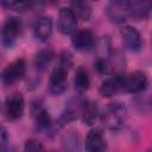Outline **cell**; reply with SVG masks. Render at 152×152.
<instances>
[{
    "instance_id": "3957f363",
    "label": "cell",
    "mask_w": 152,
    "mask_h": 152,
    "mask_svg": "<svg viewBox=\"0 0 152 152\" xmlns=\"http://www.w3.org/2000/svg\"><path fill=\"white\" fill-rule=\"evenodd\" d=\"M83 102H84V97H82V96H75V97L69 99V101L65 103V106L61 113L57 126L63 127V126L75 121L77 118H80Z\"/></svg>"
},
{
    "instance_id": "8992f818",
    "label": "cell",
    "mask_w": 152,
    "mask_h": 152,
    "mask_svg": "<svg viewBox=\"0 0 152 152\" xmlns=\"http://www.w3.org/2000/svg\"><path fill=\"white\" fill-rule=\"evenodd\" d=\"M108 19L114 24H124L129 17V1L114 0L108 2L106 7Z\"/></svg>"
},
{
    "instance_id": "52a82bcc",
    "label": "cell",
    "mask_w": 152,
    "mask_h": 152,
    "mask_svg": "<svg viewBox=\"0 0 152 152\" xmlns=\"http://www.w3.org/2000/svg\"><path fill=\"white\" fill-rule=\"evenodd\" d=\"M68 69L57 65L49 77V91L52 95H61L66 90L68 87Z\"/></svg>"
},
{
    "instance_id": "2e32d148",
    "label": "cell",
    "mask_w": 152,
    "mask_h": 152,
    "mask_svg": "<svg viewBox=\"0 0 152 152\" xmlns=\"http://www.w3.org/2000/svg\"><path fill=\"white\" fill-rule=\"evenodd\" d=\"M151 6L150 1H129V17H133L135 20L147 19Z\"/></svg>"
},
{
    "instance_id": "484cf974",
    "label": "cell",
    "mask_w": 152,
    "mask_h": 152,
    "mask_svg": "<svg viewBox=\"0 0 152 152\" xmlns=\"http://www.w3.org/2000/svg\"><path fill=\"white\" fill-rule=\"evenodd\" d=\"M7 142H8V134L7 131L4 126H0V152H5L8 147H7Z\"/></svg>"
},
{
    "instance_id": "d6986e66",
    "label": "cell",
    "mask_w": 152,
    "mask_h": 152,
    "mask_svg": "<svg viewBox=\"0 0 152 152\" xmlns=\"http://www.w3.org/2000/svg\"><path fill=\"white\" fill-rule=\"evenodd\" d=\"M74 86H75V90L78 94H83L84 91H87L90 87V78H89V74L87 71V69L82 65H80L76 71H75V77H74Z\"/></svg>"
},
{
    "instance_id": "44dd1931",
    "label": "cell",
    "mask_w": 152,
    "mask_h": 152,
    "mask_svg": "<svg viewBox=\"0 0 152 152\" xmlns=\"http://www.w3.org/2000/svg\"><path fill=\"white\" fill-rule=\"evenodd\" d=\"M70 10L76 15L77 20H89L91 17V6L87 1H72L70 4Z\"/></svg>"
},
{
    "instance_id": "7a4b0ae2",
    "label": "cell",
    "mask_w": 152,
    "mask_h": 152,
    "mask_svg": "<svg viewBox=\"0 0 152 152\" xmlns=\"http://www.w3.org/2000/svg\"><path fill=\"white\" fill-rule=\"evenodd\" d=\"M26 72V61L24 58H17L5 66L1 71L0 80L5 86H13L19 82Z\"/></svg>"
},
{
    "instance_id": "e0dca14e",
    "label": "cell",
    "mask_w": 152,
    "mask_h": 152,
    "mask_svg": "<svg viewBox=\"0 0 152 152\" xmlns=\"http://www.w3.org/2000/svg\"><path fill=\"white\" fill-rule=\"evenodd\" d=\"M55 58V51L51 48H44L39 50L34 56V68L37 71H44L46 68L51 64V62Z\"/></svg>"
},
{
    "instance_id": "4fadbf2b",
    "label": "cell",
    "mask_w": 152,
    "mask_h": 152,
    "mask_svg": "<svg viewBox=\"0 0 152 152\" xmlns=\"http://www.w3.org/2000/svg\"><path fill=\"white\" fill-rule=\"evenodd\" d=\"M121 90H124V74L121 72H116L103 80L99 88L103 97H113Z\"/></svg>"
},
{
    "instance_id": "ffe728a7",
    "label": "cell",
    "mask_w": 152,
    "mask_h": 152,
    "mask_svg": "<svg viewBox=\"0 0 152 152\" xmlns=\"http://www.w3.org/2000/svg\"><path fill=\"white\" fill-rule=\"evenodd\" d=\"M62 150L63 152H78L80 150V138L76 131L66 132L62 138Z\"/></svg>"
},
{
    "instance_id": "603a6c76",
    "label": "cell",
    "mask_w": 152,
    "mask_h": 152,
    "mask_svg": "<svg viewBox=\"0 0 152 152\" xmlns=\"http://www.w3.org/2000/svg\"><path fill=\"white\" fill-rule=\"evenodd\" d=\"M94 69L100 75H107V74L112 72V70H113L112 62L107 57H99L94 62Z\"/></svg>"
},
{
    "instance_id": "ba28073f",
    "label": "cell",
    "mask_w": 152,
    "mask_h": 152,
    "mask_svg": "<svg viewBox=\"0 0 152 152\" xmlns=\"http://www.w3.org/2000/svg\"><path fill=\"white\" fill-rule=\"evenodd\" d=\"M147 76L144 71H133L128 75H124V90L131 94L142 93L147 88Z\"/></svg>"
},
{
    "instance_id": "7c38bea8",
    "label": "cell",
    "mask_w": 152,
    "mask_h": 152,
    "mask_svg": "<svg viewBox=\"0 0 152 152\" xmlns=\"http://www.w3.org/2000/svg\"><path fill=\"white\" fill-rule=\"evenodd\" d=\"M120 36L122 38V42L124 44L126 45V48L129 50V51H133V52H138L141 50L142 48V38L140 36V32L131 26V25H125L120 28Z\"/></svg>"
},
{
    "instance_id": "8fae6325",
    "label": "cell",
    "mask_w": 152,
    "mask_h": 152,
    "mask_svg": "<svg viewBox=\"0 0 152 152\" xmlns=\"http://www.w3.org/2000/svg\"><path fill=\"white\" fill-rule=\"evenodd\" d=\"M71 44L77 51H89L96 45V36L88 28L78 30L72 34Z\"/></svg>"
},
{
    "instance_id": "277c9868",
    "label": "cell",
    "mask_w": 152,
    "mask_h": 152,
    "mask_svg": "<svg viewBox=\"0 0 152 152\" xmlns=\"http://www.w3.org/2000/svg\"><path fill=\"white\" fill-rule=\"evenodd\" d=\"M21 20L17 17H10L5 20L1 28V40L6 48H11L18 39L21 32Z\"/></svg>"
},
{
    "instance_id": "7402d4cb",
    "label": "cell",
    "mask_w": 152,
    "mask_h": 152,
    "mask_svg": "<svg viewBox=\"0 0 152 152\" xmlns=\"http://www.w3.org/2000/svg\"><path fill=\"white\" fill-rule=\"evenodd\" d=\"M37 5L39 4L33 1H1L0 2V6L5 7L6 10H13L18 12H25V11L32 10Z\"/></svg>"
},
{
    "instance_id": "5bb4252c",
    "label": "cell",
    "mask_w": 152,
    "mask_h": 152,
    "mask_svg": "<svg viewBox=\"0 0 152 152\" xmlns=\"http://www.w3.org/2000/svg\"><path fill=\"white\" fill-rule=\"evenodd\" d=\"M53 30V21L50 15H40L33 26V33L34 37L39 42H48L52 34Z\"/></svg>"
},
{
    "instance_id": "d4e9b609",
    "label": "cell",
    "mask_w": 152,
    "mask_h": 152,
    "mask_svg": "<svg viewBox=\"0 0 152 152\" xmlns=\"http://www.w3.org/2000/svg\"><path fill=\"white\" fill-rule=\"evenodd\" d=\"M58 65H61L68 70L70 69V66L72 65V56L69 51H63L59 55V64Z\"/></svg>"
},
{
    "instance_id": "9a60e30c",
    "label": "cell",
    "mask_w": 152,
    "mask_h": 152,
    "mask_svg": "<svg viewBox=\"0 0 152 152\" xmlns=\"http://www.w3.org/2000/svg\"><path fill=\"white\" fill-rule=\"evenodd\" d=\"M99 115V107L97 103L90 100L84 99V102L82 104V109H81V114H80V119L81 121L87 125V126H91Z\"/></svg>"
},
{
    "instance_id": "cb8c5ba5",
    "label": "cell",
    "mask_w": 152,
    "mask_h": 152,
    "mask_svg": "<svg viewBox=\"0 0 152 152\" xmlns=\"http://www.w3.org/2000/svg\"><path fill=\"white\" fill-rule=\"evenodd\" d=\"M23 152H45L40 141L37 139H27L24 144Z\"/></svg>"
},
{
    "instance_id": "30bf717a",
    "label": "cell",
    "mask_w": 152,
    "mask_h": 152,
    "mask_svg": "<svg viewBox=\"0 0 152 152\" xmlns=\"http://www.w3.org/2000/svg\"><path fill=\"white\" fill-rule=\"evenodd\" d=\"M86 152H106L107 151V140L103 131L100 127L91 128L84 141Z\"/></svg>"
},
{
    "instance_id": "9c48e42d",
    "label": "cell",
    "mask_w": 152,
    "mask_h": 152,
    "mask_svg": "<svg viewBox=\"0 0 152 152\" xmlns=\"http://www.w3.org/2000/svg\"><path fill=\"white\" fill-rule=\"evenodd\" d=\"M58 31L64 36H72L77 28V18L70 7H62L58 12L57 19Z\"/></svg>"
},
{
    "instance_id": "5b68a950",
    "label": "cell",
    "mask_w": 152,
    "mask_h": 152,
    "mask_svg": "<svg viewBox=\"0 0 152 152\" xmlns=\"http://www.w3.org/2000/svg\"><path fill=\"white\" fill-rule=\"evenodd\" d=\"M5 114L8 120H19L25 112V100L20 93H13L8 95L4 103Z\"/></svg>"
},
{
    "instance_id": "83f0119b",
    "label": "cell",
    "mask_w": 152,
    "mask_h": 152,
    "mask_svg": "<svg viewBox=\"0 0 152 152\" xmlns=\"http://www.w3.org/2000/svg\"><path fill=\"white\" fill-rule=\"evenodd\" d=\"M147 152H151V151H147Z\"/></svg>"
},
{
    "instance_id": "ac0fdd59",
    "label": "cell",
    "mask_w": 152,
    "mask_h": 152,
    "mask_svg": "<svg viewBox=\"0 0 152 152\" xmlns=\"http://www.w3.org/2000/svg\"><path fill=\"white\" fill-rule=\"evenodd\" d=\"M33 116H34V122L38 129L40 131H50L53 125L51 121V118L48 113V110L45 108H43L42 106H36L33 109Z\"/></svg>"
},
{
    "instance_id": "4316f807",
    "label": "cell",
    "mask_w": 152,
    "mask_h": 152,
    "mask_svg": "<svg viewBox=\"0 0 152 152\" xmlns=\"http://www.w3.org/2000/svg\"><path fill=\"white\" fill-rule=\"evenodd\" d=\"M5 152H17V151H15L14 148H7V150H6Z\"/></svg>"
},
{
    "instance_id": "6da1fadb",
    "label": "cell",
    "mask_w": 152,
    "mask_h": 152,
    "mask_svg": "<svg viewBox=\"0 0 152 152\" xmlns=\"http://www.w3.org/2000/svg\"><path fill=\"white\" fill-rule=\"evenodd\" d=\"M101 122L106 128L113 132L122 129L127 120V108L122 102H112L106 106V108L100 114Z\"/></svg>"
}]
</instances>
